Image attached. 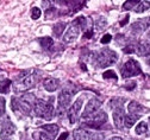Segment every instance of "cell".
Segmentation results:
<instances>
[{
    "instance_id": "cell-1",
    "label": "cell",
    "mask_w": 150,
    "mask_h": 140,
    "mask_svg": "<svg viewBox=\"0 0 150 140\" xmlns=\"http://www.w3.org/2000/svg\"><path fill=\"white\" fill-rule=\"evenodd\" d=\"M37 78H38V74L35 70H25L22 71L17 76L16 81L13 82V89L16 93H22L25 91L30 88H32L37 83Z\"/></svg>"
},
{
    "instance_id": "cell-2",
    "label": "cell",
    "mask_w": 150,
    "mask_h": 140,
    "mask_svg": "<svg viewBox=\"0 0 150 140\" xmlns=\"http://www.w3.org/2000/svg\"><path fill=\"white\" fill-rule=\"evenodd\" d=\"M35 102H36L35 96L32 94H26L21 98H16V97L12 98V108L14 112L21 110L23 114L29 115L35 106Z\"/></svg>"
},
{
    "instance_id": "cell-3",
    "label": "cell",
    "mask_w": 150,
    "mask_h": 140,
    "mask_svg": "<svg viewBox=\"0 0 150 140\" xmlns=\"http://www.w3.org/2000/svg\"><path fill=\"white\" fill-rule=\"evenodd\" d=\"M52 98L50 97V102H45L43 100H36L33 109L35 114L40 117H43L45 120H51L54 115V107H52Z\"/></svg>"
},
{
    "instance_id": "cell-4",
    "label": "cell",
    "mask_w": 150,
    "mask_h": 140,
    "mask_svg": "<svg viewBox=\"0 0 150 140\" xmlns=\"http://www.w3.org/2000/svg\"><path fill=\"white\" fill-rule=\"evenodd\" d=\"M117 61V53L111 49H101L96 53V64L99 68H106L112 65Z\"/></svg>"
},
{
    "instance_id": "cell-5",
    "label": "cell",
    "mask_w": 150,
    "mask_h": 140,
    "mask_svg": "<svg viewBox=\"0 0 150 140\" xmlns=\"http://www.w3.org/2000/svg\"><path fill=\"white\" fill-rule=\"evenodd\" d=\"M120 72H122L123 78H129V77L139 75L142 72V70H141V67H139L137 61H135V59H129V61L125 62V64L122 67Z\"/></svg>"
},
{
    "instance_id": "cell-6",
    "label": "cell",
    "mask_w": 150,
    "mask_h": 140,
    "mask_svg": "<svg viewBox=\"0 0 150 140\" xmlns=\"http://www.w3.org/2000/svg\"><path fill=\"white\" fill-rule=\"evenodd\" d=\"M74 93H75V90H70V89H67V88H64V89L60 93V95H59V107H60V110H61V112L59 113L60 116L62 115V112H64L66 108L69 106L70 98H71V96L74 95Z\"/></svg>"
},
{
    "instance_id": "cell-7",
    "label": "cell",
    "mask_w": 150,
    "mask_h": 140,
    "mask_svg": "<svg viewBox=\"0 0 150 140\" xmlns=\"http://www.w3.org/2000/svg\"><path fill=\"white\" fill-rule=\"evenodd\" d=\"M106 121H107V114L105 112H99L97 115H94L89 120H87V121L83 124V126H87L91 128H99Z\"/></svg>"
},
{
    "instance_id": "cell-8",
    "label": "cell",
    "mask_w": 150,
    "mask_h": 140,
    "mask_svg": "<svg viewBox=\"0 0 150 140\" xmlns=\"http://www.w3.org/2000/svg\"><path fill=\"white\" fill-rule=\"evenodd\" d=\"M101 106V102L97 98H92L89 100V102L87 103V107L85 109V112L82 113V117L83 119H87V117H91V116H94L96 112L100 108Z\"/></svg>"
},
{
    "instance_id": "cell-9",
    "label": "cell",
    "mask_w": 150,
    "mask_h": 140,
    "mask_svg": "<svg viewBox=\"0 0 150 140\" xmlns=\"http://www.w3.org/2000/svg\"><path fill=\"white\" fill-rule=\"evenodd\" d=\"M79 33H80V27L78 25L71 24L68 27V30H67V32H66V34L63 37V42L64 43H73V42H75L78 39V37H79Z\"/></svg>"
},
{
    "instance_id": "cell-10",
    "label": "cell",
    "mask_w": 150,
    "mask_h": 140,
    "mask_svg": "<svg viewBox=\"0 0 150 140\" xmlns=\"http://www.w3.org/2000/svg\"><path fill=\"white\" fill-rule=\"evenodd\" d=\"M81 105H82V100H76V101L74 102V105L69 108L68 110V119L70 124H75L78 120V116H79V112H80V108H81Z\"/></svg>"
},
{
    "instance_id": "cell-11",
    "label": "cell",
    "mask_w": 150,
    "mask_h": 140,
    "mask_svg": "<svg viewBox=\"0 0 150 140\" xmlns=\"http://www.w3.org/2000/svg\"><path fill=\"white\" fill-rule=\"evenodd\" d=\"M148 27H150V18H144V19H139L138 22H136L131 30L134 33H141L143 31H145Z\"/></svg>"
},
{
    "instance_id": "cell-12",
    "label": "cell",
    "mask_w": 150,
    "mask_h": 140,
    "mask_svg": "<svg viewBox=\"0 0 150 140\" xmlns=\"http://www.w3.org/2000/svg\"><path fill=\"white\" fill-rule=\"evenodd\" d=\"M14 132H16V127H14V125L8 119H6L5 121L3 122V127H1V132H0V135H1V138L6 139V138L11 136Z\"/></svg>"
},
{
    "instance_id": "cell-13",
    "label": "cell",
    "mask_w": 150,
    "mask_h": 140,
    "mask_svg": "<svg viewBox=\"0 0 150 140\" xmlns=\"http://www.w3.org/2000/svg\"><path fill=\"white\" fill-rule=\"evenodd\" d=\"M113 120H115V125L117 128H123L125 126V113L122 108L116 109V112L113 113Z\"/></svg>"
},
{
    "instance_id": "cell-14",
    "label": "cell",
    "mask_w": 150,
    "mask_h": 140,
    "mask_svg": "<svg viewBox=\"0 0 150 140\" xmlns=\"http://www.w3.org/2000/svg\"><path fill=\"white\" fill-rule=\"evenodd\" d=\"M135 52L138 56H148L150 55V42H143L135 46Z\"/></svg>"
},
{
    "instance_id": "cell-15",
    "label": "cell",
    "mask_w": 150,
    "mask_h": 140,
    "mask_svg": "<svg viewBox=\"0 0 150 140\" xmlns=\"http://www.w3.org/2000/svg\"><path fill=\"white\" fill-rule=\"evenodd\" d=\"M43 86L48 91H55L59 87V81L55 78H45L43 82Z\"/></svg>"
},
{
    "instance_id": "cell-16",
    "label": "cell",
    "mask_w": 150,
    "mask_h": 140,
    "mask_svg": "<svg viewBox=\"0 0 150 140\" xmlns=\"http://www.w3.org/2000/svg\"><path fill=\"white\" fill-rule=\"evenodd\" d=\"M127 108H129L130 114H135V115H138V113H143V112H145L144 108H143V106H141V105H139L138 102H136V101L130 102Z\"/></svg>"
},
{
    "instance_id": "cell-17",
    "label": "cell",
    "mask_w": 150,
    "mask_h": 140,
    "mask_svg": "<svg viewBox=\"0 0 150 140\" xmlns=\"http://www.w3.org/2000/svg\"><path fill=\"white\" fill-rule=\"evenodd\" d=\"M74 140H87L88 139V132L83 128H78L73 132Z\"/></svg>"
},
{
    "instance_id": "cell-18",
    "label": "cell",
    "mask_w": 150,
    "mask_h": 140,
    "mask_svg": "<svg viewBox=\"0 0 150 140\" xmlns=\"http://www.w3.org/2000/svg\"><path fill=\"white\" fill-rule=\"evenodd\" d=\"M59 126L57 125H44V126H42V129L43 131H45L48 134H50L51 135V138H54L56 134H57V132H59Z\"/></svg>"
},
{
    "instance_id": "cell-19",
    "label": "cell",
    "mask_w": 150,
    "mask_h": 140,
    "mask_svg": "<svg viewBox=\"0 0 150 140\" xmlns=\"http://www.w3.org/2000/svg\"><path fill=\"white\" fill-rule=\"evenodd\" d=\"M66 23H57V24H55L54 25V27H52V32H54V36L55 37H60L61 34H62V32L64 31V29H66Z\"/></svg>"
},
{
    "instance_id": "cell-20",
    "label": "cell",
    "mask_w": 150,
    "mask_h": 140,
    "mask_svg": "<svg viewBox=\"0 0 150 140\" xmlns=\"http://www.w3.org/2000/svg\"><path fill=\"white\" fill-rule=\"evenodd\" d=\"M138 119H139V116H138V115H135V114H129V115H126V116H125V126H126L127 128L132 127Z\"/></svg>"
},
{
    "instance_id": "cell-21",
    "label": "cell",
    "mask_w": 150,
    "mask_h": 140,
    "mask_svg": "<svg viewBox=\"0 0 150 140\" xmlns=\"http://www.w3.org/2000/svg\"><path fill=\"white\" fill-rule=\"evenodd\" d=\"M11 88V79H1L0 81V93L7 94Z\"/></svg>"
},
{
    "instance_id": "cell-22",
    "label": "cell",
    "mask_w": 150,
    "mask_h": 140,
    "mask_svg": "<svg viewBox=\"0 0 150 140\" xmlns=\"http://www.w3.org/2000/svg\"><path fill=\"white\" fill-rule=\"evenodd\" d=\"M38 42H40V44H41V46L43 48V49H45V50H48L51 45H52V39L50 38V37H43V38H40L38 39Z\"/></svg>"
},
{
    "instance_id": "cell-23",
    "label": "cell",
    "mask_w": 150,
    "mask_h": 140,
    "mask_svg": "<svg viewBox=\"0 0 150 140\" xmlns=\"http://www.w3.org/2000/svg\"><path fill=\"white\" fill-rule=\"evenodd\" d=\"M149 7H150V3H149V1H141V3L137 5V7L135 8V11H136L137 13H141V12L146 11Z\"/></svg>"
},
{
    "instance_id": "cell-24",
    "label": "cell",
    "mask_w": 150,
    "mask_h": 140,
    "mask_svg": "<svg viewBox=\"0 0 150 140\" xmlns=\"http://www.w3.org/2000/svg\"><path fill=\"white\" fill-rule=\"evenodd\" d=\"M148 132V125H146V122H139L138 125H137V127H136V133L137 134H145Z\"/></svg>"
},
{
    "instance_id": "cell-25",
    "label": "cell",
    "mask_w": 150,
    "mask_h": 140,
    "mask_svg": "<svg viewBox=\"0 0 150 140\" xmlns=\"http://www.w3.org/2000/svg\"><path fill=\"white\" fill-rule=\"evenodd\" d=\"M124 103V100L123 98H112V101H111V103H110V106L111 107H116V108H122V105Z\"/></svg>"
},
{
    "instance_id": "cell-26",
    "label": "cell",
    "mask_w": 150,
    "mask_h": 140,
    "mask_svg": "<svg viewBox=\"0 0 150 140\" xmlns=\"http://www.w3.org/2000/svg\"><path fill=\"white\" fill-rule=\"evenodd\" d=\"M138 4L139 3H137V1H125L123 5V8L124 10H132V8H136Z\"/></svg>"
},
{
    "instance_id": "cell-27",
    "label": "cell",
    "mask_w": 150,
    "mask_h": 140,
    "mask_svg": "<svg viewBox=\"0 0 150 140\" xmlns=\"http://www.w3.org/2000/svg\"><path fill=\"white\" fill-rule=\"evenodd\" d=\"M32 135H33V139L35 140H49L48 135L44 134V133H42V132H33Z\"/></svg>"
},
{
    "instance_id": "cell-28",
    "label": "cell",
    "mask_w": 150,
    "mask_h": 140,
    "mask_svg": "<svg viewBox=\"0 0 150 140\" xmlns=\"http://www.w3.org/2000/svg\"><path fill=\"white\" fill-rule=\"evenodd\" d=\"M106 19L104 18V17H100L99 19H98V22L96 23V26H97V29H99V30H103L105 26H106Z\"/></svg>"
},
{
    "instance_id": "cell-29",
    "label": "cell",
    "mask_w": 150,
    "mask_h": 140,
    "mask_svg": "<svg viewBox=\"0 0 150 140\" xmlns=\"http://www.w3.org/2000/svg\"><path fill=\"white\" fill-rule=\"evenodd\" d=\"M103 76H104V78H106V79H108V78L117 79V75H116V72H115L113 70H107L106 72L103 74Z\"/></svg>"
},
{
    "instance_id": "cell-30",
    "label": "cell",
    "mask_w": 150,
    "mask_h": 140,
    "mask_svg": "<svg viewBox=\"0 0 150 140\" xmlns=\"http://www.w3.org/2000/svg\"><path fill=\"white\" fill-rule=\"evenodd\" d=\"M41 10L38 8V7H33L32 10H31V18L32 19H38L40 17H41Z\"/></svg>"
},
{
    "instance_id": "cell-31",
    "label": "cell",
    "mask_w": 150,
    "mask_h": 140,
    "mask_svg": "<svg viewBox=\"0 0 150 140\" xmlns=\"http://www.w3.org/2000/svg\"><path fill=\"white\" fill-rule=\"evenodd\" d=\"M56 12H57V11H56L54 7L47 10V12H45V18H47V19H49V18H54V17L56 15V14H55Z\"/></svg>"
},
{
    "instance_id": "cell-32",
    "label": "cell",
    "mask_w": 150,
    "mask_h": 140,
    "mask_svg": "<svg viewBox=\"0 0 150 140\" xmlns=\"http://www.w3.org/2000/svg\"><path fill=\"white\" fill-rule=\"evenodd\" d=\"M89 140H105V135L103 133H96L91 136Z\"/></svg>"
},
{
    "instance_id": "cell-33",
    "label": "cell",
    "mask_w": 150,
    "mask_h": 140,
    "mask_svg": "<svg viewBox=\"0 0 150 140\" xmlns=\"http://www.w3.org/2000/svg\"><path fill=\"white\" fill-rule=\"evenodd\" d=\"M5 105H6V101L4 97H0V115H3L5 113Z\"/></svg>"
},
{
    "instance_id": "cell-34",
    "label": "cell",
    "mask_w": 150,
    "mask_h": 140,
    "mask_svg": "<svg viewBox=\"0 0 150 140\" xmlns=\"http://www.w3.org/2000/svg\"><path fill=\"white\" fill-rule=\"evenodd\" d=\"M111 39H112V36L107 33V34L103 36V38H101V43H103V44H107V43L111 42Z\"/></svg>"
},
{
    "instance_id": "cell-35",
    "label": "cell",
    "mask_w": 150,
    "mask_h": 140,
    "mask_svg": "<svg viewBox=\"0 0 150 140\" xmlns=\"http://www.w3.org/2000/svg\"><path fill=\"white\" fill-rule=\"evenodd\" d=\"M67 138H68V133H67V132H63V133L60 135V138H59L57 140H66Z\"/></svg>"
},
{
    "instance_id": "cell-36",
    "label": "cell",
    "mask_w": 150,
    "mask_h": 140,
    "mask_svg": "<svg viewBox=\"0 0 150 140\" xmlns=\"http://www.w3.org/2000/svg\"><path fill=\"white\" fill-rule=\"evenodd\" d=\"M127 20H129V15H126L125 19H123V20L120 22V26H124L125 24H127Z\"/></svg>"
},
{
    "instance_id": "cell-37",
    "label": "cell",
    "mask_w": 150,
    "mask_h": 140,
    "mask_svg": "<svg viewBox=\"0 0 150 140\" xmlns=\"http://www.w3.org/2000/svg\"><path fill=\"white\" fill-rule=\"evenodd\" d=\"M110 140H122V138L120 136H113V138H111Z\"/></svg>"
},
{
    "instance_id": "cell-38",
    "label": "cell",
    "mask_w": 150,
    "mask_h": 140,
    "mask_svg": "<svg viewBox=\"0 0 150 140\" xmlns=\"http://www.w3.org/2000/svg\"><path fill=\"white\" fill-rule=\"evenodd\" d=\"M149 38H150V32H149Z\"/></svg>"
},
{
    "instance_id": "cell-39",
    "label": "cell",
    "mask_w": 150,
    "mask_h": 140,
    "mask_svg": "<svg viewBox=\"0 0 150 140\" xmlns=\"http://www.w3.org/2000/svg\"><path fill=\"white\" fill-rule=\"evenodd\" d=\"M149 122H150V117H149Z\"/></svg>"
}]
</instances>
